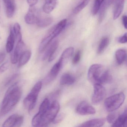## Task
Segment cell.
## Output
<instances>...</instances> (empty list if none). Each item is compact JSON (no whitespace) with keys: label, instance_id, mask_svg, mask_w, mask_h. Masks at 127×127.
<instances>
[{"label":"cell","instance_id":"obj_14","mask_svg":"<svg viewBox=\"0 0 127 127\" xmlns=\"http://www.w3.org/2000/svg\"><path fill=\"white\" fill-rule=\"evenodd\" d=\"M106 120L104 118L95 119L88 120L79 126L80 127H101L104 125Z\"/></svg>","mask_w":127,"mask_h":127},{"label":"cell","instance_id":"obj_16","mask_svg":"<svg viewBox=\"0 0 127 127\" xmlns=\"http://www.w3.org/2000/svg\"><path fill=\"white\" fill-rule=\"evenodd\" d=\"M114 0H104L100 7L99 11L98 21L99 23L102 22L105 16L107 9Z\"/></svg>","mask_w":127,"mask_h":127},{"label":"cell","instance_id":"obj_39","mask_svg":"<svg viewBox=\"0 0 127 127\" xmlns=\"http://www.w3.org/2000/svg\"><path fill=\"white\" fill-rule=\"evenodd\" d=\"M127 17L126 15H123L122 17V23L124 28L126 29H127Z\"/></svg>","mask_w":127,"mask_h":127},{"label":"cell","instance_id":"obj_8","mask_svg":"<svg viewBox=\"0 0 127 127\" xmlns=\"http://www.w3.org/2000/svg\"><path fill=\"white\" fill-rule=\"evenodd\" d=\"M76 112L81 115H90L95 113L96 110L87 102L83 101L77 105Z\"/></svg>","mask_w":127,"mask_h":127},{"label":"cell","instance_id":"obj_32","mask_svg":"<svg viewBox=\"0 0 127 127\" xmlns=\"http://www.w3.org/2000/svg\"><path fill=\"white\" fill-rule=\"evenodd\" d=\"M82 52L80 50L77 51L72 60V63L73 64H76L79 63L81 58Z\"/></svg>","mask_w":127,"mask_h":127},{"label":"cell","instance_id":"obj_30","mask_svg":"<svg viewBox=\"0 0 127 127\" xmlns=\"http://www.w3.org/2000/svg\"><path fill=\"white\" fill-rule=\"evenodd\" d=\"M104 0H95L93 8H92V14L95 15L98 12L101 5Z\"/></svg>","mask_w":127,"mask_h":127},{"label":"cell","instance_id":"obj_23","mask_svg":"<svg viewBox=\"0 0 127 127\" xmlns=\"http://www.w3.org/2000/svg\"><path fill=\"white\" fill-rule=\"evenodd\" d=\"M76 79L75 77L69 73L63 74L60 79V84L61 85H71L75 83Z\"/></svg>","mask_w":127,"mask_h":127},{"label":"cell","instance_id":"obj_21","mask_svg":"<svg viewBox=\"0 0 127 127\" xmlns=\"http://www.w3.org/2000/svg\"><path fill=\"white\" fill-rule=\"evenodd\" d=\"M58 0H45L43 7V11L46 14H50L55 9Z\"/></svg>","mask_w":127,"mask_h":127},{"label":"cell","instance_id":"obj_34","mask_svg":"<svg viewBox=\"0 0 127 127\" xmlns=\"http://www.w3.org/2000/svg\"><path fill=\"white\" fill-rule=\"evenodd\" d=\"M9 64L8 61L5 62L0 66V75L5 72L9 67Z\"/></svg>","mask_w":127,"mask_h":127},{"label":"cell","instance_id":"obj_36","mask_svg":"<svg viewBox=\"0 0 127 127\" xmlns=\"http://www.w3.org/2000/svg\"><path fill=\"white\" fill-rule=\"evenodd\" d=\"M127 33L123 34L122 36L118 38V41L120 43L124 44L127 42Z\"/></svg>","mask_w":127,"mask_h":127},{"label":"cell","instance_id":"obj_38","mask_svg":"<svg viewBox=\"0 0 127 127\" xmlns=\"http://www.w3.org/2000/svg\"><path fill=\"white\" fill-rule=\"evenodd\" d=\"M27 2L30 7H32L37 4L38 0H27Z\"/></svg>","mask_w":127,"mask_h":127},{"label":"cell","instance_id":"obj_6","mask_svg":"<svg viewBox=\"0 0 127 127\" xmlns=\"http://www.w3.org/2000/svg\"><path fill=\"white\" fill-rule=\"evenodd\" d=\"M103 66L94 64L91 65L88 72V79L93 84H100V80L104 71Z\"/></svg>","mask_w":127,"mask_h":127},{"label":"cell","instance_id":"obj_17","mask_svg":"<svg viewBox=\"0 0 127 127\" xmlns=\"http://www.w3.org/2000/svg\"><path fill=\"white\" fill-rule=\"evenodd\" d=\"M125 0H117L113 12V19L116 20L122 14L125 5Z\"/></svg>","mask_w":127,"mask_h":127},{"label":"cell","instance_id":"obj_28","mask_svg":"<svg viewBox=\"0 0 127 127\" xmlns=\"http://www.w3.org/2000/svg\"><path fill=\"white\" fill-rule=\"evenodd\" d=\"M90 0H82L80 3L76 6L73 11V13L76 15L81 11L90 2Z\"/></svg>","mask_w":127,"mask_h":127},{"label":"cell","instance_id":"obj_2","mask_svg":"<svg viewBox=\"0 0 127 127\" xmlns=\"http://www.w3.org/2000/svg\"><path fill=\"white\" fill-rule=\"evenodd\" d=\"M67 23L66 19H64L55 25L49 31L40 44L39 47V52L40 53L43 52L52 40L64 29Z\"/></svg>","mask_w":127,"mask_h":127},{"label":"cell","instance_id":"obj_13","mask_svg":"<svg viewBox=\"0 0 127 127\" xmlns=\"http://www.w3.org/2000/svg\"><path fill=\"white\" fill-rule=\"evenodd\" d=\"M74 48L72 47L66 49L63 52L58 61L63 67L73 55Z\"/></svg>","mask_w":127,"mask_h":127},{"label":"cell","instance_id":"obj_7","mask_svg":"<svg viewBox=\"0 0 127 127\" xmlns=\"http://www.w3.org/2000/svg\"><path fill=\"white\" fill-rule=\"evenodd\" d=\"M94 92L92 97V103L98 104L104 99L106 95L105 88L100 84L94 85Z\"/></svg>","mask_w":127,"mask_h":127},{"label":"cell","instance_id":"obj_29","mask_svg":"<svg viewBox=\"0 0 127 127\" xmlns=\"http://www.w3.org/2000/svg\"><path fill=\"white\" fill-rule=\"evenodd\" d=\"M13 30L15 35V38L17 39L18 41L22 40L21 27L18 23L15 24L13 27Z\"/></svg>","mask_w":127,"mask_h":127},{"label":"cell","instance_id":"obj_26","mask_svg":"<svg viewBox=\"0 0 127 127\" xmlns=\"http://www.w3.org/2000/svg\"><path fill=\"white\" fill-rule=\"evenodd\" d=\"M50 104V101L48 98H46L44 99V100L41 104L39 107V111L37 114L39 116L41 117L42 118L43 115L49 108Z\"/></svg>","mask_w":127,"mask_h":127},{"label":"cell","instance_id":"obj_12","mask_svg":"<svg viewBox=\"0 0 127 127\" xmlns=\"http://www.w3.org/2000/svg\"><path fill=\"white\" fill-rule=\"evenodd\" d=\"M5 5L6 14L9 18H11L14 16L15 11V0H3Z\"/></svg>","mask_w":127,"mask_h":127},{"label":"cell","instance_id":"obj_5","mask_svg":"<svg viewBox=\"0 0 127 127\" xmlns=\"http://www.w3.org/2000/svg\"><path fill=\"white\" fill-rule=\"evenodd\" d=\"M60 109V105L58 101H53L50 103L49 108L42 117L39 126H46L53 122Z\"/></svg>","mask_w":127,"mask_h":127},{"label":"cell","instance_id":"obj_33","mask_svg":"<svg viewBox=\"0 0 127 127\" xmlns=\"http://www.w3.org/2000/svg\"><path fill=\"white\" fill-rule=\"evenodd\" d=\"M64 117H65V114L63 113L57 114L52 122L54 124L60 123L64 120Z\"/></svg>","mask_w":127,"mask_h":127},{"label":"cell","instance_id":"obj_24","mask_svg":"<svg viewBox=\"0 0 127 127\" xmlns=\"http://www.w3.org/2000/svg\"><path fill=\"white\" fill-rule=\"evenodd\" d=\"M126 51L124 49L117 50L115 53V58L117 64L121 65L125 62L126 58Z\"/></svg>","mask_w":127,"mask_h":127},{"label":"cell","instance_id":"obj_37","mask_svg":"<svg viewBox=\"0 0 127 127\" xmlns=\"http://www.w3.org/2000/svg\"><path fill=\"white\" fill-rule=\"evenodd\" d=\"M19 75L18 74H15L13 75V76H11L10 79H9L7 82L6 83V86H8L9 84L12 83L13 81H14L18 77Z\"/></svg>","mask_w":127,"mask_h":127},{"label":"cell","instance_id":"obj_19","mask_svg":"<svg viewBox=\"0 0 127 127\" xmlns=\"http://www.w3.org/2000/svg\"><path fill=\"white\" fill-rule=\"evenodd\" d=\"M62 68V67L59 62L58 61V62L55 64L51 69L49 74L47 76V81L50 82L55 79L58 76Z\"/></svg>","mask_w":127,"mask_h":127},{"label":"cell","instance_id":"obj_9","mask_svg":"<svg viewBox=\"0 0 127 127\" xmlns=\"http://www.w3.org/2000/svg\"><path fill=\"white\" fill-rule=\"evenodd\" d=\"M25 48L26 45L22 40L18 41L14 51L11 57V62L12 64H15L18 62L20 56L25 51Z\"/></svg>","mask_w":127,"mask_h":127},{"label":"cell","instance_id":"obj_4","mask_svg":"<svg viewBox=\"0 0 127 127\" xmlns=\"http://www.w3.org/2000/svg\"><path fill=\"white\" fill-rule=\"evenodd\" d=\"M125 99V96L123 92L114 94L105 99V107L109 112L114 111L120 107L124 102Z\"/></svg>","mask_w":127,"mask_h":127},{"label":"cell","instance_id":"obj_20","mask_svg":"<svg viewBox=\"0 0 127 127\" xmlns=\"http://www.w3.org/2000/svg\"><path fill=\"white\" fill-rule=\"evenodd\" d=\"M15 39L16 38L14 33L13 30L11 28L10 30V33L7 39L6 45V52L8 53H11L13 50L14 46Z\"/></svg>","mask_w":127,"mask_h":127},{"label":"cell","instance_id":"obj_18","mask_svg":"<svg viewBox=\"0 0 127 127\" xmlns=\"http://www.w3.org/2000/svg\"><path fill=\"white\" fill-rule=\"evenodd\" d=\"M127 124V111L126 108L121 115L119 116L115 122L113 124V127H126Z\"/></svg>","mask_w":127,"mask_h":127},{"label":"cell","instance_id":"obj_31","mask_svg":"<svg viewBox=\"0 0 127 127\" xmlns=\"http://www.w3.org/2000/svg\"><path fill=\"white\" fill-rule=\"evenodd\" d=\"M118 116H119L117 113L112 111V113H110L108 115L106 119L108 123L113 125L115 122Z\"/></svg>","mask_w":127,"mask_h":127},{"label":"cell","instance_id":"obj_3","mask_svg":"<svg viewBox=\"0 0 127 127\" xmlns=\"http://www.w3.org/2000/svg\"><path fill=\"white\" fill-rule=\"evenodd\" d=\"M42 87V81L38 82L24 100V105L26 108L28 109L29 113H31L35 107L38 95Z\"/></svg>","mask_w":127,"mask_h":127},{"label":"cell","instance_id":"obj_22","mask_svg":"<svg viewBox=\"0 0 127 127\" xmlns=\"http://www.w3.org/2000/svg\"><path fill=\"white\" fill-rule=\"evenodd\" d=\"M32 56V52L30 50H26L23 53L19 58L18 67H21L27 64L30 60Z\"/></svg>","mask_w":127,"mask_h":127},{"label":"cell","instance_id":"obj_35","mask_svg":"<svg viewBox=\"0 0 127 127\" xmlns=\"http://www.w3.org/2000/svg\"><path fill=\"white\" fill-rule=\"evenodd\" d=\"M24 120V117L21 115H19L16 120L14 127H20L21 126L23 123Z\"/></svg>","mask_w":127,"mask_h":127},{"label":"cell","instance_id":"obj_40","mask_svg":"<svg viewBox=\"0 0 127 127\" xmlns=\"http://www.w3.org/2000/svg\"><path fill=\"white\" fill-rule=\"evenodd\" d=\"M6 55L4 53H0V64H2L5 58Z\"/></svg>","mask_w":127,"mask_h":127},{"label":"cell","instance_id":"obj_41","mask_svg":"<svg viewBox=\"0 0 127 127\" xmlns=\"http://www.w3.org/2000/svg\"></svg>","mask_w":127,"mask_h":127},{"label":"cell","instance_id":"obj_10","mask_svg":"<svg viewBox=\"0 0 127 127\" xmlns=\"http://www.w3.org/2000/svg\"><path fill=\"white\" fill-rule=\"evenodd\" d=\"M40 14L36 8L34 6L30 7L24 17L25 22L27 24L30 25L36 24Z\"/></svg>","mask_w":127,"mask_h":127},{"label":"cell","instance_id":"obj_15","mask_svg":"<svg viewBox=\"0 0 127 127\" xmlns=\"http://www.w3.org/2000/svg\"><path fill=\"white\" fill-rule=\"evenodd\" d=\"M53 22L52 17L48 16H43L40 14L36 24L38 27L45 28L50 25Z\"/></svg>","mask_w":127,"mask_h":127},{"label":"cell","instance_id":"obj_1","mask_svg":"<svg viewBox=\"0 0 127 127\" xmlns=\"http://www.w3.org/2000/svg\"><path fill=\"white\" fill-rule=\"evenodd\" d=\"M22 90L18 83L11 85L4 96L2 102L0 115L4 116L11 111L18 103L22 95Z\"/></svg>","mask_w":127,"mask_h":127},{"label":"cell","instance_id":"obj_25","mask_svg":"<svg viewBox=\"0 0 127 127\" xmlns=\"http://www.w3.org/2000/svg\"><path fill=\"white\" fill-rule=\"evenodd\" d=\"M110 42L109 38L107 37H104L102 38L97 49V53L98 54H100L104 52L108 46Z\"/></svg>","mask_w":127,"mask_h":127},{"label":"cell","instance_id":"obj_27","mask_svg":"<svg viewBox=\"0 0 127 127\" xmlns=\"http://www.w3.org/2000/svg\"><path fill=\"white\" fill-rule=\"evenodd\" d=\"M19 115L15 114L8 117L3 124V127H14L16 120Z\"/></svg>","mask_w":127,"mask_h":127},{"label":"cell","instance_id":"obj_11","mask_svg":"<svg viewBox=\"0 0 127 127\" xmlns=\"http://www.w3.org/2000/svg\"><path fill=\"white\" fill-rule=\"evenodd\" d=\"M59 42L58 41H55L47 50L43 57V60L49 59V62L53 61L56 57V50L58 47Z\"/></svg>","mask_w":127,"mask_h":127}]
</instances>
